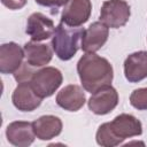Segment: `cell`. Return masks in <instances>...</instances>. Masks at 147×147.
I'll return each mask as SVG.
<instances>
[{
  "label": "cell",
  "instance_id": "11",
  "mask_svg": "<svg viewBox=\"0 0 147 147\" xmlns=\"http://www.w3.org/2000/svg\"><path fill=\"white\" fill-rule=\"evenodd\" d=\"M7 140L18 147H26L30 146L36 137L33 131L32 123L24 122V121H16L10 123L6 129Z\"/></svg>",
  "mask_w": 147,
  "mask_h": 147
},
{
  "label": "cell",
  "instance_id": "10",
  "mask_svg": "<svg viewBox=\"0 0 147 147\" xmlns=\"http://www.w3.org/2000/svg\"><path fill=\"white\" fill-rule=\"evenodd\" d=\"M113 133L123 141L126 138L140 136L142 133V126L139 119L129 114H121L109 122Z\"/></svg>",
  "mask_w": 147,
  "mask_h": 147
},
{
  "label": "cell",
  "instance_id": "13",
  "mask_svg": "<svg viewBox=\"0 0 147 147\" xmlns=\"http://www.w3.org/2000/svg\"><path fill=\"white\" fill-rule=\"evenodd\" d=\"M124 75L130 83H138L147 77V52L130 54L124 62Z\"/></svg>",
  "mask_w": 147,
  "mask_h": 147
},
{
  "label": "cell",
  "instance_id": "9",
  "mask_svg": "<svg viewBox=\"0 0 147 147\" xmlns=\"http://www.w3.org/2000/svg\"><path fill=\"white\" fill-rule=\"evenodd\" d=\"M14 106L21 111H32L41 103V98L34 92L30 82L20 83L11 96Z\"/></svg>",
  "mask_w": 147,
  "mask_h": 147
},
{
  "label": "cell",
  "instance_id": "7",
  "mask_svg": "<svg viewBox=\"0 0 147 147\" xmlns=\"http://www.w3.org/2000/svg\"><path fill=\"white\" fill-rule=\"evenodd\" d=\"M109 34L108 26L100 22L92 23L86 30H84L80 47L85 53H95L107 41Z\"/></svg>",
  "mask_w": 147,
  "mask_h": 147
},
{
  "label": "cell",
  "instance_id": "16",
  "mask_svg": "<svg viewBox=\"0 0 147 147\" xmlns=\"http://www.w3.org/2000/svg\"><path fill=\"white\" fill-rule=\"evenodd\" d=\"M24 57L32 67H42L49 63L53 53L48 45L38 44L37 41H29L23 47Z\"/></svg>",
  "mask_w": 147,
  "mask_h": 147
},
{
  "label": "cell",
  "instance_id": "4",
  "mask_svg": "<svg viewBox=\"0 0 147 147\" xmlns=\"http://www.w3.org/2000/svg\"><path fill=\"white\" fill-rule=\"evenodd\" d=\"M130 6L124 0H106L100 10V21L108 28L124 26L130 18Z\"/></svg>",
  "mask_w": 147,
  "mask_h": 147
},
{
  "label": "cell",
  "instance_id": "19",
  "mask_svg": "<svg viewBox=\"0 0 147 147\" xmlns=\"http://www.w3.org/2000/svg\"><path fill=\"white\" fill-rule=\"evenodd\" d=\"M32 65L29 64L28 62L22 63V65L14 72V78L17 83H24V82H30L32 76L34 75V70L31 68Z\"/></svg>",
  "mask_w": 147,
  "mask_h": 147
},
{
  "label": "cell",
  "instance_id": "6",
  "mask_svg": "<svg viewBox=\"0 0 147 147\" xmlns=\"http://www.w3.org/2000/svg\"><path fill=\"white\" fill-rule=\"evenodd\" d=\"M56 28L53 20L41 13H33L28 18L25 32L31 37L32 41H41L53 37Z\"/></svg>",
  "mask_w": 147,
  "mask_h": 147
},
{
  "label": "cell",
  "instance_id": "14",
  "mask_svg": "<svg viewBox=\"0 0 147 147\" xmlns=\"http://www.w3.org/2000/svg\"><path fill=\"white\" fill-rule=\"evenodd\" d=\"M56 103L68 111H77L85 103V94L80 86L68 85L57 93Z\"/></svg>",
  "mask_w": 147,
  "mask_h": 147
},
{
  "label": "cell",
  "instance_id": "18",
  "mask_svg": "<svg viewBox=\"0 0 147 147\" xmlns=\"http://www.w3.org/2000/svg\"><path fill=\"white\" fill-rule=\"evenodd\" d=\"M130 103L138 110H147V87L134 90L130 95Z\"/></svg>",
  "mask_w": 147,
  "mask_h": 147
},
{
  "label": "cell",
  "instance_id": "5",
  "mask_svg": "<svg viewBox=\"0 0 147 147\" xmlns=\"http://www.w3.org/2000/svg\"><path fill=\"white\" fill-rule=\"evenodd\" d=\"M117 103L118 93L109 85L92 93V96L88 100V108L96 115H106L110 113L117 106Z\"/></svg>",
  "mask_w": 147,
  "mask_h": 147
},
{
  "label": "cell",
  "instance_id": "21",
  "mask_svg": "<svg viewBox=\"0 0 147 147\" xmlns=\"http://www.w3.org/2000/svg\"><path fill=\"white\" fill-rule=\"evenodd\" d=\"M28 0H1L2 5L6 6L7 8L11 9V10H16V9H21L25 6Z\"/></svg>",
  "mask_w": 147,
  "mask_h": 147
},
{
  "label": "cell",
  "instance_id": "17",
  "mask_svg": "<svg viewBox=\"0 0 147 147\" xmlns=\"http://www.w3.org/2000/svg\"><path fill=\"white\" fill-rule=\"evenodd\" d=\"M96 142L100 146H105V147H113V146H117L119 145L122 141L113 133L109 123H103L102 125L99 126L98 131H96V136H95Z\"/></svg>",
  "mask_w": 147,
  "mask_h": 147
},
{
  "label": "cell",
  "instance_id": "15",
  "mask_svg": "<svg viewBox=\"0 0 147 147\" xmlns=\"http://www.w3.org/2000/svg\"><path fill=\"white\" fill-rule=\"evenodd\" d=\"M36 137L40 140H49L59 136L62 131V122L53 115H45L32 122Z\"/></svg>",
  "mask_w": 147,
  "mask_h": 147
},
{
  "label": "cell",
  "instance_id": "20",
  "mask_svg": "<svg viewBox=\"0 0 147 147\" xmlns=\"http://www.w3.org/2000/svg\"><path fill=\"white\" fill-rule=\"evenodd\" d=\"M70 0H36L37 3L45 6V7H52V8H57L61 6H65Z\"/></svg>",
  "mask_w": 147,
  "mask_h": 147
},
{
  "label": "cell",
  "instance_id": "1",
  "mask_svg": "<svg viewBox=\"0 0 147 147\" xmlns=\"http://www.w3.org/2000/svg\"><path fill=\"white\" fill-rule=\"evenodd\" d=\"M77 71L83 87L90 93L109 86L114 76L113 67L108 60L94 53H86L79 59Z\"/></svg>",
  "mask_w": 147,
  "mask_h": 147
},
{
  "label": "cell",
  "instance_id": "3",
  "mask_svg": "<svg viewBox=\"0 0 147 147\" xmlns=\"http://www.w3.org/2000/svg\"><path fill=\"white\" fill-rule=\"evenodd\" d=\"M62 74L59 69L53 67H46L34 72L30 84L34 92L41 98H48L62 84Z\"/></svg>",
  "mask_w": 147,
  "mask_h": 147
},
{
  "label": "cell",
  "instance_id": "8",
  "mask_svg": "<svg viewBox=\"0 0 147 147\" xmlns=\"http://www.w3.org/2000/svg\"><path fill=\"white\" fill-rule=\"evenodd\" d=\"M91 10V0H70L62 11L61 21L69 26H80L88 20Z\"/></svg>",
  "mask_w": 147,
  "mask_h": 147
},
{
  "label": "cell",
  "instance_id": "12",
  "mask_svg": "<svg viewBox=\"0 0 147 147\" xmlns=\"http://www.w3.org/2000/svg\"><path fill=\"white\" fill-rule=\"evenodd\" d=\"M24 51L15 42H7L0 47V71L2 74H14L21 65Z\"/></svg>",
  "mask_w": 147,
  "mask_h": 147
},
{
  "label": "cell",
  "instance_id": "2",
  "mask_svg": "<svg viewBox=\"0 0 147 147\" xmlns=\"http://www.w3.org/2000/svg\"><path fill=\"white\" fill-rule=\"evenodd\" d=\"M83 33V28L69 26L61 21L52 39V48L56 56L63 61L70 60L79 48V41H82Z\"/></svg>",
  "mask_w": 147,
  "mask_h": 147
}]
</instances>
